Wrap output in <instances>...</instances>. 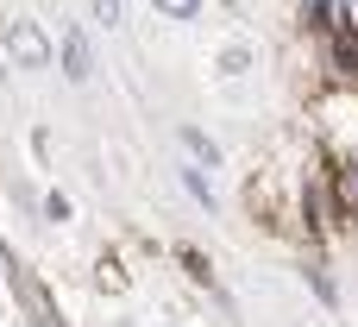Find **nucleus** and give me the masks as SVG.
I'll list each match as a JSON object with an SVG mask.
<instances>
[{
  "mask_svg": "<svg viewBox=\"0 0 358 327\" xmlns=\"http://www.w3.org/2000/svg\"><path fill=\"white\" fill-rule=\"evenodd\" d=\"M308 284H315V296H321V302H334V277H327L321 265H308Z\"/></svg>",
  "mask_w": 358,
  "mask_h": 327,
  "instance_id": "obj_8",
  "label": "nucleus"
},
{
  "mask_svg": "<svg viewBox=\"0 0 358 327\" xmlns=\"http://www.w3.org/2000/svg\"><path fill=\"white\" fill-rule=\"evenodd\" d=\"M182 145H189V158H195V164H220V145H214L201 126H182Z\"/></svg>",
  "mask_w": 358,
  "mask_h": 327,
  "instance_id": "obj_3",
  "label": "nucleus"
},
{
  "mask_svg": "<svg viewBox=\"0 0 358 327\" xmlns=\"http://www.w3.org/2000/svg\"><path fill=\"white\" fill-rule=\"evenodd\" d=\"M57 50H63V76H69V82H88V76H94V50H88V32L63 25Z\"/></svg>",
  "mask_w": 358,
  "mask_h": 327,
  "instance_id": "obj_2",
  "label": "nucleus"
},
{
  "mask_svg": "<svg viewBox=\"0 0 358 327\" xmlns=\"http://www.w3.org/2000/svg\"><path fill=\"white\" fill-rule=\"evenodd\" d=\"M94 19H101V25L113 32V25H120V0H94Z\"/></svg>",
  "mask_w": 358,
  "mask_h": 327,
  "instance_id": "obj_9",
  "label": "nucleus"
},
{
  "mask_svg": "<svg viewBox=\"0 0 358 327\" xmlns=\"http://www.w3.org/2000/svg\"><path fill=\"white\" fill-rule=\"evenodd\" d=\"M346 195H358V164H346Z\"/></svg>",
  "mask_w": 358,
  "mask_h": 327,
  "instance_id": "obj_10",
  "label": "nucleus"
},
{
  "mask_svg": "<svg viewBox=\"0 0 358 327\" xmlns=\"http://www.w3.org/2000/svg\"><path fill=\"white\" fill-rule=\"evenodd\" d=\"M44 221H69V195H63V189L44 195Z\"/></svg>",
  "mask_w": 358,
  "mask_h": 327,
  "instance_id": "obj_7",
  "label": "nucleus"
},
{
  "mask_svg": "<svg viewBox=\"0 0 358 327\" xmlns=\"http://www.w3.org/2000/svg\"><path fill=\"white\" fill-rule=\"evenodd\" d=\"M0 44H6V57H13L19 69H50V57H57V44L44 38V25L25 19V13L6 19V38H0Z\"/></svg>",
  "mask_w": 358,
  "mask_h": 327,
  "instance_id": "obj_1",
  "label": "nucleus"
},
{
  "mask_svg": "<svg viewBox=\"0 0 358 327\" xmlns=\"http://www.w3.org/2000/svg\"><path fill=\"white\" fill-rule=\"evenodd\" d=\"M182 189H189V195H195L201 208H214V183H208V176H201L195 164H182Z\"/></svg>",
  "mask_w": 358,
  "mask_h": 327,
  "instance_id": "obj_4",
  "label": "nucleus"
},
{
  "mask_svg": "<svg viewBox=\"0 0 358 327\" xmlns=\"http://www.w3.org/2000/svg\"><path fill=\"white\" fill-rule=\"evenodd\" d=\"M151 13H164V19H201V0H151Z\"/></svg>",
  "mask_w": 358,
  "mask_h": 327,
  "instance_id": "obj_6",
  "label": "nucleus"
},
{
  "mask_svg": "<svg viewBox=\"0 0 358 327\" xmlns=\"http://www.w3.org/2000/svg\"><path fill=\"white\" fill-rule=\"evenodd\" d=\"M220 69H227V76H245V69H252V44H227V50H220Z\"/></svg>",
  "mask_w": 358,
  "mask_h": 327,
  "instance_id": "obj_5",
  "label": "nucleus"
}]
</instances>
